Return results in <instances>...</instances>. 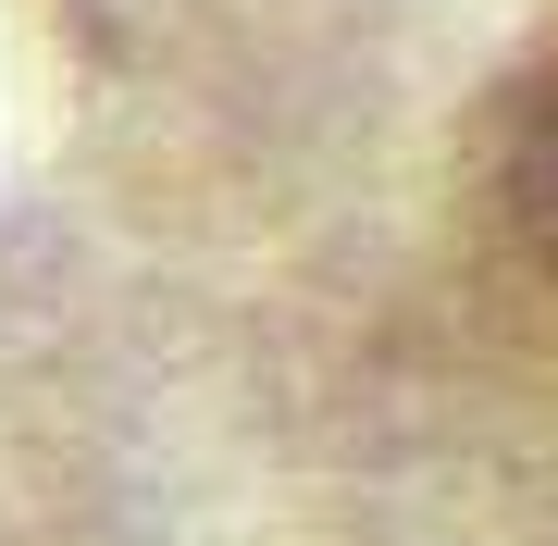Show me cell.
I'll return each instance as SVG.
<instances>
[{
  "label": "cell",
  "mask_w": 558,
  "mask_h": 546,
  "mask_svg": "<svg viewBox=\"0 0 558 546\" xmlns=\"http://www.w3.org/2000/svg\"><path fill=\"white\" fill-rule=\"evenodd\" d=\"M497 223L521 236V262L558 299V38L521 62V87L497 100Z\"/></svg>",
  "instance_id": "6da1fadb"
}]
</instances>
